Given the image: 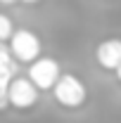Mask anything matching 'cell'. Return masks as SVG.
<instances>
[{"mask_svg": "<svg viewBox=\"0 0 121 123\" xmlns=\"http://www.w3.org/2000/svg\"><path fill=\"white\" fill-rule=\"evenodd\" d=\"M52 95H55V99L60 102L62 107L78 109V107H83L86 99H88V88H86V83L78 76H74V74H62V78L57 80V85L52 88Z\"/></svg>", "mask_w": 121, "mask_h": 123, "instance_id": "6da1fadb", "label": "cell"}, {"mask_svg": "<svg viewBox=\"0 0 121 123\" xmlns=\"http://www.w3.org/2000/svg\"><path fill=\"white\" fill-rule=\"evenodd\" d=\"M2 5H12V2H19V0H0Z\"/></svg>", "mask_w": 121, "mask_h": 123, "instance_id": "ba28073f", "label": "cell"}, {"mask_svg": "<svg viewBox=\"0 0 121 123\" xmlns=\"http://www.w3.org/2000/svg\"><path fill=\"white\" fill-rule=\"evenodd\" d=\"M7 45H10V50H12L17 62L31 64V62H36L40 57V38L29 29H17Z\"/></svg>", "mask_w": 121, "mask_h": 123, "instance_id": "7a4b0ae2", "label": "cell"}, {"mask_svg": "<svg viewBox=\"0 0 121 123\" xmlns=\"http://www.w3.org/2000/svg\"><path fill=\"white\" fill-rule=\"evenodd\" d=\"M114 74H116V78H119V83H121V66L116 69V71H114Z\"/></svg>", "mask_w": 121, "mask_h": 123, "instance_id": "9c48e42d", "label": "cell"}, {"mask_svg": "<svg viewBox=\"0 0 121 123\" xmlns=\"http://www.w3.org/2000/svg\"><path fill=\"white\" fill-rule=\"evenodd\" d=\"M95 59L107 71H116L121 66V40L119 38H107L95 47Z\"/></svg>", "mask_w": 121, "mask_h": 123, "instance_id": "5b68a950", "label": "cell"}, {"mask_svg": "<svg viewBox=\"0 0 121 123\" xmlns=\"http://www.w3.org/2000/svg\"><path fill=\"white\" fill-rule=\"evenodd\" d=\"M19 2H26V5H36V2H40V0H19Z\"/></svg>", "mask_w": 121, "mask_h": 123, "instance_id": "52a82bcc", "label": "cell"}, {"mask_svg": "<svg viewBox=\"0 0 121 123\" xmlns=\"http://www.w3.org/2000/svg\"><path fill=\"white\" fill-rule=\"evenodd\" d=\"M14 36V26H12V19L7 14L0 17V40L2 43H10V38Z\"/></svg>", "mask_w": 121, "mask_h": 123, "instance_id": "8992f818", "label": "cell"}, {"mask_svg": "<svg viewBox=\"0 0 121 123\" xmlns=\"http://www.w3.org/2000/svg\"><path fill=\"white\" fill-rule=\"evenodd\" d=\"M29 78L40 88V90H52L62 78L60 62L52 57H38L36 62L29 64Z\"/></svg>", "mask_w": 121, "mask_h": 123, "instance_id": "3957f363", "label": "cell"}, {"mask_svg": "<svg viewBox=\"0 0 121 123\" xmlns=\"http://www.w3.org/2000/svg\"><path fill=\"white\" fill-rule=\"evenodd\" d=\"M38 95H40V88H38L29 76L26 78L17 76L14 80H12V85H10L7 99H10V104L17 107V109H29V107H33V104L38 102Z\"/></svg>", "mask_w": 121, "mask_h": 123, "instance_id": "277c9868", "label": "cell"}]
</instances>
